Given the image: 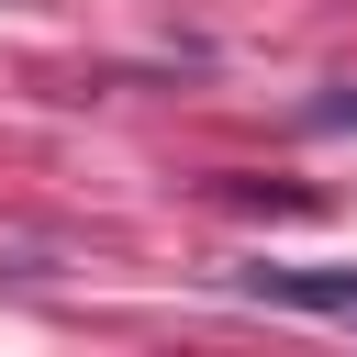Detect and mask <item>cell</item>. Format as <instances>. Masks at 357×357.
<instances>
[{
	"label": "cell",
	"instance_id": "obj_1",
	"mask_svg": "<svg viewBox=\"0 0 357 357\" xmlns=\"http://www.w3.org/2000/svg\"><path fill=\"white\" fill-rule=\"evenodd\" d=\"M234 290L279 301V312H357V268H245Z\"/></svg>",
	"mask_w": 357,
	"mask_h": 357
},
{
	"label": "cell",
	"instance_id": "obj_2",
	"mask_svg": "<svg viewBox=\"0 0 357 357\" xmlns=\"http://www.w3.org/2000/svg\"><path fill=\"white\" fill-rule=\"evenodd\" d=\"M312 123H357V89H335V100H312Z\"/></svg>",
	"mask_w": 357,
	"mask_h": 357
}]
</instances>
